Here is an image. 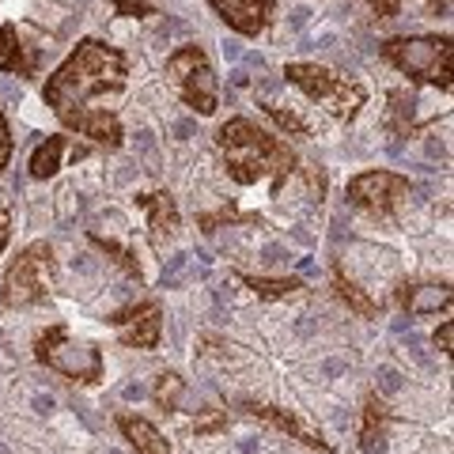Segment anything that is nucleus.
Wrapping results in <instances>:
<instances>
[{
  "instance_id": "27",
  "label": "nucleus",
  "mask_w": 454,
  "mask_h": 454,
  "mask_svg": "<svg viewBox=\"0 0 454 454\" xmlns=\"http://www.w3.org/2000/svg\"><path fill=\"white\" fill-rule=\"evenodd\" d=\"M382 390H397V375L394 372H382Z\"/></svg>"
},
{
  "instance_id": "10",
  "label": "nucleus",
  "mask_w": 454,
  "mask_h": 454,
  "mask_svg": "<svg viewBox=\"0 0 454 454\" xmlns=\"http://www.w3.org/2000/svg\"><path fill=\"white\" fill-rule=\"evenodd\" d=\"M212 8H216V16L231 27V31L239 35H262L269 20H273V8H277V0H208Z\"/></svg>"
},
{
  "instance_id": "3",
  "label": "nucleus",
  "mask_w": 454,
  "mask_h": 454,
  "mask_svg": "<svg viewBox=\"0 0 454 454\" xmlns=\"http://www.w3.org/2000/svg\"><path fill=\"white\" fill-rule=\"evenodd\" d=\"M382 57L417 83H435V88L450 91V38L443 35H405V38H387L382 42Z\"/></svg>"
},
{
  "instance_id": "18",
  "label": "nucleus",
  "mask_w": 454,
  "mask_h": 454,
  "mask_svg": "<svg viewBox=\"0 0 454 454\" xmlns=\"http://www.w3.org/2000/svg\"><path fill=\"white\" fill-rule=\"evenodd\" d=\"M27 57H23V42L12 23H0V73H27Z\"/></svg>"
},
{
  "instance_id": "28",
  "label": "nucleus",
  "mask_w": 454,
  "mask_h": 454,
  "mask_svg": "<svg viewBox=\"0 0 454 454\" xmlns=\"http://www.w3.org/2000/svg\"><path fill=\"white\" fill-rule=\"evenodd\" d=\"M35 409H38V413H50L53 402H50V397H35Z\"/></svg>"
},
{
  "instance_id": "13",
  "label": "nucleus",
  "mask_w": 454,
  "mask_h": 454,
  "mask_svg": "<svg viewBox=\"0 0 454 454\" xmlns=\"http://www.w3.org/2000/svg\"><path fill=\"white\" fill-rule=\"evenodd\" d=\"M247 413H254V417H265V420H273L277 428H284V432H292L300 443H307V447H315V450H322V454H330V443L318 435V432H310L307 424L300 420V417H292V413H284V409H277V405H247Z\"/></svg>"
},
{
  "instance_id": "24",
  "label": "nucleus",
  "mask_w": 454,
  "mask_h": 454,
  "mask_svg": "<svg viewBox=\"0 0 454 454\" xmlns=\"http://www.w3.org/2000/svg\"><path fill=\"white\" fill-rule=\"evenodd\" d=\"M367 4H372V12L379 20H394L397 12H402V0H367Z\"/></svg>"
},
{
  "instance_id": "4",
  "label": "nucleus",
  "mask_w": 454,
  "mask_h": 454,
  "mask_svg": "<svg viewBox=\"0 0 454 454\" xmlns=\"http://www.w3.org/2000/svg\"><path fill=\"white\" fill-rule=\"evenodd\" d=\"M295 88L303 95H310L315 103H322L330 114H337L340 121H352L360 114V106L367 103V88L348 76H337L333 68H322V65H307V61H295L284 68Z\"/></svg>"
},
{
  "instance_id": "17",
  "label": "nucleus",
  "mask_w": 454,
  "mask_h": 454,
  "mask_svg": "<svg viewBox=\"0 0 454 454\" xmlns=\"http://www.w3.org/2000/svg\"><path fill=\"white\" fill-rule=\"evenodd\" d=\"M61 155H65V137H46L42 145L31 152V178H50L57 175L61 167Z\"/></svg>"
},
{
  "instance_id": "11",
  "label": "nucleus",
  "mask_w": 454,
  "mask_h": 454,
  "mask_svg": "<svg viewBox=\"0 0 454 454\" xmlns=\"http://www.w3.org/2000/svg\"><path fill=\"white\" fill-rule=\"evenodd\" d=\"M137 201L152 212V220H148L152 247L163 250L170 239H175V231H178V208H175V201H170V193H163V190L160 193H145V197H137Z\"/></svg>"
},
{
  "instance_id": "16",
  "label": "nucleus",
  "mask_w": 454,
  "mask_h": 454,
  "mask_svg": "<svg viewBox=\"0 0 454 454\" xmlns=\"http://www.w3.org/2000/svg\"><path fill=\"white\" fill-rule=\"evenodd\" d=\"M364 454H387V405L372 397L364 409V432H360Z\"/></svg>"
},
{
  "instance_id": "22",
  "label": "nucleus",
  "mask_w": 454,
  "mask_h": 454,
  "mask_svg": "<svg viewBox=\"0 0 454 454\" xmlns=\"http://www.w3.org/2000/svg\"><path fill=\"white\" fill-rule=\"evenodd\" d=\"M265 114L273 118L284 133H295V137H307V125H303V118H295L292 110H280V106H273V103H265Z\"/></svg>"
},
{
  "instance_id": "2",
  "label": "nucleus",
  "mask_w": 454,
  "mask_h": 454,
  "mask_svg": "<svg viewBox=\"0 0 454 454\" xmlns=\"http://www.w3.org/2000/svg\"><path fill=\"white\" fill-rule=\"evenodd\" d=\"M220 148H223V163L239 186H254L262 178H284L295 170V155L284 140L262 133L254 121L247 118H231L220 129Z\"/></svg>"
},
{
  "instance_id": "8",
  "label": "nucleus",
  "mask_w": 454,
  "mask_h": 454,
  "mask_svg": "<svg viewBox=\"0 0 454 454\" xmlns=\"http://www.w3.org/2000/svg\"><path fill=\"white\" fill-rule=\"evenodd\" d=\"M405 193H409V178L394 175V170H364V175L348 182L352 205L375 212V216H390V212L402 205Z\"/></svg>"
},
{
  "instance_id": "25",
  "label": "nucleus",
  "mask_w": 454,
  "mask_h": 454,
  "mask_svg": "<svg viewBox=\"0 0 454 454\" xmlns=\"http://www.w3.org/2000/svg\"><path fill=\"white\" fill-rule=\"evenodd\" d=\"M8 160H12V129H8L4 114H0V170L8 167Z\"/></svg>"
},
{
  "instance_id": "21",
  "label": "nucleus",
  "mask_w": 454,
  "mask_h": 454,
  "mask_svg": "<svg viewBox=\"0 0 454 454\" xmlns=\"http://www.w3.org/2000/svg\"><path fill=\"white\" fill-rule=\"evenodd\" d=\"M333 277H337V292H340V300H345L352 310H356V315H364V318H375V315H379V303H375V300H367V295H364V292H360L356 284H352L345 273H340V269H337Z\"/></svg>"
},
{
  "instance_id": "20",
  "label": "nucleus",
  "mask_w": 454,
  "mask_h": 454,
  "mask_svg": "<svg viewBox=\"0 0 454 454\" xmlns=\"http://www.w3.org/2000/svg\"><path fill=\"white\" fill-rule=\"evenodd\" d=\"M152 397L163 409H190V387L178 375H160V379H155Z\"/></svg>"
},
{
  "instance_id": "5",
  "label": "nucleus",
  "mask_w": 454,
  "mask_h": 454,
  "mask_svg": "<svg viewBox=\"0 0 454 454\" xmlns=\"http://www.w3.org/2000/svg\"><path fill=\"white\" fill-rule=\"evenodd\" d=\"M35 356H38V364L53 367V372L65 379H76V382L103 379V356H98V348L88 345V340L68 337L65 325H50V330L35 340Z\"/></svg>"
},
{
  "instance_id": "9",
  "label": "nucleus",
  "mask_w": 454,
  "mask_h": 454,
  "mask_svg": "<svg viewBox=\"0 0 454 454\" xmlns=\"http://www.w3.org/2000/svg\"><path fill=\"white\" fill-rule=\"evenodd\" d=\"M110 322L118 325V337L125 340V345H133V348H155L160 345V333H163L160 303H140V307H129V310H118Z\"/></svg>"
},
{
  "instance_id": "31",
  "label": "nucleus",
  "mask_w": 454,
  "mask_h": 454,
  "mask_svg": "<svg viewBox=\"0 0 454 454\" xmlns=\"http://www.w3.org/2000/svg\"><path fill=\"white\" fill-rule=\"evenodd\" d=\"M0 454H8V447H4V443H0Z\"/></svg>"
},
{
  "instance_id": "1",
  "label": "nucleus",
  "mask_w": 454,
  "mask_h": 454,
  "mask_svg": "<svg viewBox=\"0 0 454 454\" xmlns=\"http://www.w3.org/2000/svg\"><path fill=\"white\" fill-rule=\"evenodd\" d=\"M121 88H125V53L98 38H83L68 53V61L46 80L42 95H46L57 118L73 121L83 110H98L91 106L98 95H114Z\"/></svg>"
},
{
  "instance_id": "6",
  "label": "nucleus",
  "mask_w": 454,
  "mask_h": 454,
  "mask_svg": "<svg viewBox=\"0 0 454 454\" xmlns=\"http://www.w3.org/2000/svg\"><path fill=\"white\" fill-rule=\"evenodd\" d=\"M50 288H53V250L50 243H35L8 265L4 284H0V300H4V307H31L46 300Z\"/></svg>"
},
{
  "instance_id": "15",
  "label": "nucleus",
  "mask_w": 454,
  "mask_h": 454,
  "mask_svg": "<svg viewBox=\"0 0 454 454\" xmlns=\"http://www.w3.org/2000/svg\"><path fill=\"white\" fill-rule=\"evenodd\" d=\"M118 428L125 432V439L137 447V454H170V447H167V439L152 428V424L145 420V417H118Z\"/></svg>"
},
{
  "instance_id": "32",
  "label": "nucleus",
  "mask_w": 454,
  "mask_h": 454,
  "mask_svg": "<svg viewBox=\"0 0 454 454\" xmlns=\"http://www.w3.org/2000/svg\"><path fill=\"white\" fill-rule=\"evenodd\" d=\"M106 454H121V450H106Z\"/></svg>"
},
{
  "instance_id": "26",
  "label": "nucleus",
  "mask_w": 454,
  "mask_h": 454,
  "mask_svg": "<svg viewBox=\"0 0 454 454\" xmlns=\"http://www.w3.org/2000/svg\"><path fill=\"white\" fill-rule=\"evenodd\" d=\"M432 345L443 352V356H450V325H439L435 330V337H432Z\"/></svg>"
},
{
  "instance_id": "23",
  "label": "nucleus",
  "mask_w": 454,
  "mask_h": 454,
  "mask_svg": "<svg viewBox=\"0 0 454 454\" xmlns=\"http://www.w3.org/2000/svg\"><path fill=\"white\" fill-rule=\"evenodd\" d=\"M114 8L121 12V16H152V4H145V0H110Z\"/></svg>"
},
{
  "instance_id": "19",
  "label": "nucleus",
  "mask_w": 454,
  "mask_h": 454,
  "mask_svg": "<svg viewBox=\"0 0 454 454\" xmlns=\"http://www.w3.org/2000/svg\"><path fill=\"white\" fill-rule=\"evenodd\" d=\"M239 280L247 284V288H254L262 295V300H284V295H295L303 288V280H295V277H277V280H269V277H250V273H239Z\"/></svg>"
},
{
  "instance_id": "30",
  "label": "nucleus",
  "mask_w": 454,
  "mask_h": 454,
  "mask_svg": "<svg viewBox=\"0 0 454 454\" xmlns=\"http://www.w3.org/2000/svg\"><path fill=\"white\" fill-rule=\"evenodd\" d=\"M239 450H243V454H254V450H258V443H254V439H243V443H239Z\"/></svg>"
},
{
  "instance_id": "14",
  "label": "nucleus",
  "mask_w": 454,
  "mask_h": 454,
  "mask_svg": "<svg viewBox=\"0 0 454 454\" xmlns=\"http://www.w3.org/2000/svg\"><path fill=\"white\" fill-rule=\"evenodd\" d=\"M402 303H405L409 315H417V318L439 315V310L450 307V288L447 284H417V288H409L402 295Z\"/></svg>"
},
{
  "instance_id": "29",
  "label": "nucleus",
  "mask_w": 454,
  "mask_h": 454,
  "mask_svg": "<svg viewBox=\"0 0 454 454\" xmlns=\"http://www.w3.org/2000/svg\"><path fill=\"white\" fill-rule=\"evenodd\" d=\"M4 247H8V220L0 216V250H4Z\"/></svg>"
},
{
  "instance_id": "7",
  "label": "nucleus",
  "mask_w": 454,
  "mask_h": 454,
  "mask_svg": "<svg viewBox=\"0 0 454 454\" xmlns=\"http://www.w3.org/2000/svg\"><path fill=\"white\" fill-rule=\"evenodd\" d=\"M167 76L175 80L178 95L186 98V106H193L197 114H216L220 95H216V73H212L208 57L201 46H182L167 57Z\"/></svg>"
},
{
  "instance_id": "12",
  "label": "nucleus",
  "mask_w": 454,
  "mask_h": 454,
  "mask_svg": "<svg viewBox=\"0 0 454 454\" xmlns=\"http://www.w3.org/2000/svg\"><path fill=\"white\" fill-rule=\"evenodd\" d=\"M68 129H76L83 137H91L98 140V145H106V148H121V121H118V114H110V110H83L76 114L73 121H65Z\"/></svg>"
}]
</instances>
